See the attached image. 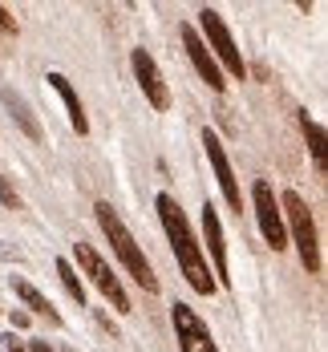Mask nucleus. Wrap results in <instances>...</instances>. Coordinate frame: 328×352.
I'll return each mask as SVG.
<instances>
[{
  "instance_id": "1",
  "label": "nucleus",
  "mask_w": 328,
  "mask_h": 352,
  "mask_svg": "<svg viewBox=\"0 0 328 352\" xmlns=\"http://www.w3.org/2000/svg\"><path fill=\"white\" fill-rule=\"evenodd\" d=\"M154 207H158L162 231H166V239H171V251H175V259H179V267H182V276H186V283H190V292L211 296V292H215V280H211V267H207V259H203V247H199V239H195V231H190L182 207L171 199V195H158Z\"/></svg>"
},
{
  "instance_id": "2",
  "label": "nucleus",
  "mask_w": 328,
  "mask_h": 352,
  "mask_svg": "<svg viewBox=\"0 0 328 352\" xmlns=\"http://www.w3.org/2000/svg\"><path fill=\"white\" fill-rule=\"evenodd\" d=\"M94 214H98V227H102V235L109 239V247H113V255L122 259V267L134 276V283H142L146 292H158V276H154V267H150V259L142 255V247H138V239L126 231V223L118 219V211L109 207V203H98L94 207Z\"/></svg>"
},
{
  "instance_id": "3",
  "label": "nucleus",
  "mask_w": 328,
  "mask_h": 352,
  "mask_svg": "<svg viewBox=\"0 0 328 352\" xmlns=\"http://www.w3.org/2000/svg\"><path fill=\"white\" fill-rule=\"evenodd\" d=\"M280 211H284V231H292V243L300 251V263L308 267V276H316L320 272V239H316V223H312L308 203L296 190H284Z\"/></svg>"
},
{
  "instance_id": "4",
  "label": "nucleus",
  "mask_w": 328,
  "mask_h": 352,
  "mask_svg": "<svg viewBox=\"0 0 328 352\" xmlns=\"http://www.w3.org/2000/svg\"><path fill=\"white\" fill-rule=\"evenodd\" d=\"M73 259H77L81 276H89V283H94L109 304H113V312H134V308H130V296H126V287H122V280L113 276V267H109L106 259L85 243V239H81V243H73Z\"/></svg>"
},
{
  "instance_id": "5",
  "label": "nucleus",
  "mask_w": 328,
  "mask_h": 352,
  "mask_svg": "<svg viewBox=\"0 0 328 352\" xmlns=\"http://www.w3.org/2000/svg\"><path fill=\"white\" fill-rule=\"evenodd\" d=\"M199 29H203V45L211 49V57L219 61V69H227L231 77H248V65H243V57H239V49H235V36L231 29L223 25V16H219L215 8H203L199 12Z\"/></svg>"
},
{
  "instance_id": "6",
  "label": "nucleus",
  "mask_w": 328,
  "mask_h": 352,
  "mask_svg": "<svg viewBox=\"0 0 328 352\" xmlns=\"http://www.w3.org/2000/svg\"><path fill=\"white\" fill-rule=\"evenodd\" d=\"M252 203H255V223H259V235L272 251H284L288 247V231H284V211L276 203V190L267 178H255L252 182Z\"/></svg>"
},
{
  "instance_id": "7",
  "label": "nucleus",
  "mask_w": 328,
  "mask_h": 352,
  "mask_svg": "<svg viewBox=\"0 0 328 352\" xmlns=\"http://www.w3.org/2000/svg\"><path fill=\"white\" fill-rule=\"evenodd\" d=\"M130 65H134V77H138V89L146 94V102H150V109L166 113V109H171V85L162 81V73H158V65H154V57H150L146 49H134V53H130Z\"/></svg>"
},
{
  "instance_id": "8",
  "label": "nucleus",
  "mask_w": 328,
  "mask_h": 352,
  "mask_svg": "<svg viewBox=\"0 0 328 352\" xmlns=\"http://www.w3.org/2000/svg\"><path fill=\"white\" fill-rule=\"evenodd\" d=\"M203 150H207V162H211V170H215V178H219V190H223L227 207L243 214V195H239V182H235V170H231V158H227L223 142H219L211 130H203Z\"/></svg>"
},
{
  "instance_id": "9",
  "label": "nucleus",
  "mask_w": 328,
  "mask_h": 352,
  "mask_svg": "<svg viewBox=\"0 0 328 352\" xmlns=\"http://www.w3.org/2000/svg\"><path fill=\"white\" fill-rule=\"evenodd\" d=\"M179 36H182V45H186V57H190V65L199 69V77L215 89V94H223V69H219V61L211 57V49L203 45V36H199V29L195 25H179Z\"/></svg>"
},
{
  "instance_id": "10",
  "label": "nucleus",
  "mask_w": 328,
  "mask_h": 352,
  "mask_svg": "<svg viewBox=\"0 0 328 352\" xmlns=\"http://www.w3.org/2000/svg\"><path fill=\"white\" fill-rule=\"evenodd\" d=\"M171 320H175V332H179V349L182 352H219L215 340H211V332H207V324L195 316V308L175 304V308H171Z\"/></svg>"
},
{
  "instance_id": "11",
  "label": "nucleus",
  "mask_w": 328,
  "mask_h": 352,
  "mask_svg": "<svg viewBox=\"0 0 328 352\" xmlns=\"http://www.w3.org/2000/svg\"><path fill=\"white\" fill-rule=\"evenodd\" d=\"M203 239H207V251H211V263H215V287H231V272H227V243H223V223H219L215 203L203 207Z\"/></svg>"
},
{
  "instance_id": "12",
  "label": "nucleus",
  "mask_w": 328,
  "mask_h": 352,
  "mask_svg": "<svg viewBox=\"0 0 328 352\" xmlns=\"http://www.w3.org/2000/svg\"><path fill=\"white\" fill-rule=\"evenodd\" d=\"M45 81H49V89L65 102V109H69V126H73V134H89V118H85V109H81V98H77V89L69 85V77L65 73H57V69H49L45 73Z\"/></svg>"
},
{
  "instance_id": "13",
  "label": "nucleus",
  "mask_w": 328,
  "mask_h": 352,
  "mask_svg": "<svg viewBox=\"0 0 328 352\" xmlns=\"http://www.w3.org/2000/svg\"><path fill=\"white\" fill-rule=\"evenodd\" d=\"M0 106L8 109V118H12V122L21 126V134H25V138L45 142V130H41V122H36L33 106H29V102H25V98H21V94H17L12 85H4V89H0Z\"/></svg>"
},
{
  "instance_id": "14",
  "label": "nucleus",
  "mask_w": 328,
  "mask_h": 352,
  "mask_svg": "<svg viewBox=\"0 0 328 352\" xmlns=\"http://www.w3.org/2000/svg\"><path fill=\"white\" fill-rule=\"evenodd\" d=\"M8 287L17 292V300H21V304H25L29 312H36V316H49V324H61V316H57V308L49 304V296H45V292H36V287H33L29 280L12 276V280H8Z\"/></svg>"
},
{
  "instance_id": "15",
  "label": "nucleus",
  "mask_w": 328,
  "mask_h": 352,
  "mask_svg": "<svg viewBox=\"0 0 328 352\" xmlns=\"http://www.w3.org/2000/svg\"><path fill=\"white\" fill-rule=\"evenodd\" d=\"M300 130H304V138H308V150H312V162H316V170L325 175L328 170V138H325V126L308 113V109H300Z\"/></svg>"
},
{
  "instance_id": "16",
  "label": "nucleus",
  "mask_w": 328,
  "mask_h": 352,
  "mask_svg": "<svg viewBox=\"0 0 328 352\" xmlns=\"http://www.w3.org/2000/svg\"><path fill=\"white\" fill-rule=\"evenodd\" d=\"M53 267H57V280H61V287H65L73 300H77V304L85 308V283H81V276H77V267H73L69 259H57Z\"/></svg>"
},
{
  "instance_id": "17",
  "label": "nucleus",
  "mask_w": 328,
  "mask_h": 352,
  "mask_svg": "<svg viewBox=\"0 0 328 352\" xmlns=\"http://www.w3.org/2000/svg\"><path fill=\"white\" fill-rule=\"evenodd\" d=\"M0 203H4V207H17V203H21V199H17V186L4 175H0Z\"/></svg>"
},
{
  "instance_id": "18",
  "label": "nucleus",
  "mask_w": 328,
  "mask_h": 352,
  "mask_svg": "<svg viewBox=\"0 0 328 352\" xmlns=\"http://www.w3.org/2000/svg\"><path fill=\"white\" fill-rule=\"evenodd\" d=\"M0 33H4V36H17V21L8 16V8H4V4H0Z\"/></svg>"
},
{
  "instance_id": "19",
  "label": "nucleus",
  "mask_w": 328,
  "mask_h": 352,
  "mask_svg": "<svg viewBox=\"0 0 328 352\" xmlns=\"http://www.w3.org/2000/svg\"><path fill=\"white\" fill-rule=\"evenodd\" d=\"M8 324L25 332V328H29V312H17V308H12V312H8Z\"/></svg>"
},
{
  "instance_id": "20",
  "label": "nucleus",
  "mask_w": 328,
  "mask_h": 352,
  "mask_svg": "<svg viewBox=\"0 0 328 352\" xmlns=\"http://www.w3.org/2000/svg\"><path fill=\"white\" fill-rule=\"evenodd\" d=\"M0 340H4V349L8 352H25L21 349V340H17V332H8V336H0Z\"/></svg>"
},
{
  "instance_id": "21",
  "label": "nucleus",
  "mask_w": 328,
  "mask_h": 352,
  "mask_svg": "<svg viewBox=\"0 0 328 352\" xmlns=\"http://www.w3.org/2000/svg\"><path fill=\"white\" fill-rule=\"evenodd\" d=\"M29 352H53V349H49V340H29Z\"/></svg>"
}]
</instances>
